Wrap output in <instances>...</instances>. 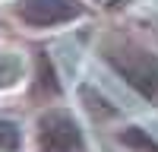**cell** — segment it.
Listing matches in <instances>:
<instances>
[{
    "label": "cell",
    "instance_id": "obj_6",
    "mask_svg": "<svg viewBox=\"0 0 158 152\" xmlns=\"http://www.w3.org/2000/svg\"><path fill=\"white\" fill-rule=\"evenodd\" d=\"M35 86H38V92H44V95H57V92H60V82H57V76H54V67H51V60H48L44 54H38Z\"/></svg>",
    "mask_w": 158,
    "mask_h": 152
},
{
    "label": "cell",
    "instance_id": "obj_3",
    "mask_svg": "<svg viewBox=\"0 0 158 152\" xmlns=\"http://www.w3.org/2000/svg\"><path fill=\"white\" fill-rule=\"evenodd\" d=\"M13 10H16V19L29 29H51L82 16L79 0H16Z\"/></svg>",
    "mask_w": 158,
    "mask_h": 152
},
{
    "label": "cell",
    "instance_id": "obj_1",
    "mask_svg": "<svg viewBox=\"0 0 158 152\" xmlns=\"http://www.w3.org/2000/svg\"><path fill=\"white\" fill-rule=\"evenodd\" d=\"M38 152H82V127L67 108H48L35 120Z\"/></svg>",
    "mask_w": 158,
    "mask_h": 152
},
{
    "label": "cell",
    "instance_id": "obj_7",
    "mask_svg": "<svg viewBox=\"0 0 158 152\" xmlns=\"http://www.w3.org/2000/svg\"><path fill=\"white\" fill-rule=\"evenodd\" d=\"M120 143L130 146V149H142V152H158V143L152 136H146V130H139V127H127L120 133Z\"/></svg>",
    "mask_w": 158,
    "mask_h": 152
},
{
    "label": "cell",
    "instance_id": "obj_2",
    "mask_svg": "<svg viewBox=\"0 0 158 152\" xmlns=\"http://www.w3.org/2000/svg\"><path fill=\"white\" fill-rule=\"evenodd\" d=\"M108 63L139 95L158 101V57L155 54L142 48H120V51H108Z\"/></svg>",
    "mask_w": 158,
    "mask_h": 152
},
{
    "label": "cell",
    "instance_id": "obj_4",
    "mask_svg": "<svg viewBox=\"0 0 158 152\" xmlns=\"http://www.w3.org/2000/svg\"><path fill=\"white\" fill-rule=\"evenodd\" d=\"M22 73H25L22 57L16 54V51H10V48H0V89H13V86H19Z\"/></svg>",
    "mask_w": 158,
    "mask_h": 152
},
{
    "label": "cell",
    "instance_id": "obj_5",
    "mask_svg": "<svg viewBox=\"0 0 158 152\" xmlns=\"http://www.w3.org/2000/svg\"><path fill=\"white\" fill-rule=\"evenodd\" d=\"M22 149V127L19 120L0 114V152H19Z\"/></svg>",
    "mask_w": 158,
    "mask_h": 152
}]
</instances>
